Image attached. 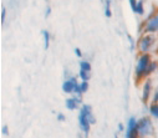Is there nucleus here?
Masks as SVG:
<instances>
[{
    "label": "nucleus",
    "instance_id": "f257e3e1",
    "mask_svg": "<svg viewBox=\"0 0 158 138\" xmlns=\"http://www.w3.org/2000/svg\"><path fill=\"white\" fill-rule=\"evenodd\" d=\"M151 64V56L148 54H142L141 57L138 59V62H137V67H136V78L137 80H141V78H144L147 76V69Z\"/></svg>",
    "mask_w": 158,
    "mask_h": 138
},
{
    "label": "nucleus",
    "instance_id": "f03ea898",
    "mask_svg": "<svg viewBox=\"0 0 158 138\" xmlns=\"http://www.w3.org/2000/svg\"><path fill=\"white\" fill-rule=\"evenodd\" d=\"M137 129H138V136L139 137H148L153 134V123L151 121L149 117H142L138 121L137 124Z\"/></svg>",
    "mask_w": 158,
    "mask_h": 138
},
{
    "label": "nucleus",
    "instance_id": "7ed1b4c3",
    "mask_svg": "<svg viewBox=\"0 0 158 138\" xmlns=\"http://www.w3.org/2000/svg\"><path fill=\"white\" fill-rule=\"evenodd\" d=\"M153 42H154V36L153 35H144V36H142L141 40L138 41V50L142 54H146L152 48Z\"/></svg>",
    "mask_w": 158,
    "mask_h": 138
},
{
    "label": "nucleus",
    "instance_id": "20e7f679",
    "mask_svg": "<svg viewBox=\"0 0 158 138\" xmlns=\"http://www.w3.org/2000/svg\"><path fill=\"white\" fill-rule=\"evenodd\" d=\"M138 121L135 117H131L127 123V129H126V138H137L138 137V129H137Z\"/></svg>",
    "mask_w": 158,
    "mask_h": 138
},
{
    "label": "nucleus",
    "instance_id": "39448f33",
    "mask_svg": "<svg viewBox=\"0 0 158 138\" xmlns=\"http://www.w3.org/2000/svg\"><path fill=\"white\" fill-rule=\"evenodd\" d=\"M144 31L146 32H156V31H158V14L154 15L153 18H151L147 21L146 27H144Z\"/></svg>",
    "mask_w": 158,
    "mask_h": 138
},
{
    "label": "nucleus",
    "instance_id": "423d86ee",
    "mask_svg": "<svg viewBox=\"0 0 158 138\" xmlns=\"http://www.w3.org/2000/svg\"><path fill=\"white\" fill-rule=\"evenodd\" d=\"M76 85H77L76 77H70L69 80H66V81L62 83V91L65 92V94H72L73 88L76 87Z\"/></svg>",
    "mask_w": 158,
    "mask_h": 138
},
{
    "label": "nucleus",
    "instance_id": "0eeeda50",
    "mask_svg": "<svg viewBox=\"0 0 158 138\" xmlns=\"http://www.w3.org/2000/svg\"><path fill=\"white\" fill-rule=\"evenodd\" d=\"M80 115H84V116L90 121L91 124H94V123L96 122V118H95L94 115H92V108H91L90 105H82V106H81V110H80Z\"/></svg>",
    "mask_w": 158,
    "mask_h": 138
},
{
    "label": "nucleus",
    "instance_id": "6e6552de",
    "mask_svg": "<svg viewBox=\"0 0 158 138\" xmlns=\"http://www.w3.org/2000/svg\"><path fill=\"white\" fill-rule=\"evenodd\" d=\"M78 126H80L81 131H82L85 134H89L91 123H90V121H89L84 115H78Z\"/></svg>",
    "mask_w": 158,
    "mask_h": 138
},
{
    "label": "nucleus",
    "instance_id": "1a4fd4ad",
    "mask_svg": "<svg viewBox=\"0 0 158 138\" xmlns=\"http://www.w3.org/2000/svg\"><path fill=\"white\" fill-rule=\"evenodd\" d=\"M151 91H152V82L151 80H146L143 83V94H142V101L146 103L151 96Z\"/></svg>",
    "mask_w": 158,
    "mask_h": 138
},
{
    "label": "nucleus",
    "instance_id": "9d476101",
    "mask_svg": "<svg viewBox=\"0 0 158 138\" xmlns=\"http://www.w3.org/2000/svg\"><path fill=\"white\" fill-rule=\"evenodd\" d=\"M65 105H66V108H67V110H70V111H75V110L78 107V103L75 101V98H73V97L67 98V100L65 101Z\"/></svg>",
    "mask_w": 158,
    "mask_h": 138
},
{
    "label": "nucleus",
    "instance_id": "9b49d317",
    "mask_svg": "<svg viewBox=\"0 0 158 138\" xmlns=\"http://www.w3.org/2000/svg\"><path fill=\"white\" fill-rule=\"evenodd\" d=\"M149 113H151V116H153L154 118L158 119V103L152 102V105L149 106Z\"/></svg>",
    "mask_w": 158,
    "mask_h": 138
},
{
    "label": "nucleus",
    "instance_id": "f8f14e48",
    "mask_svg": "<svg viewBox=\"0 0 158 138\" xmlns=\"http://www.w3.org/2000/svg\"><path fill=\"white\" fill-rule=\"evenodd\" d=\"M43 36H44V46L45 49H49V45H50V34L46 30H43Z\"/></svg>",
    "mask_w": 158,
    "mask_h": 138
},
{
    "label": "nucleus",
    "instance_id": "ddd939ff",
    "mask_svg": "<svg viewBox=\"0 0 158 138\" xmlns=\"http://www.w3.org/2000/svg\"><path fill=\"white\" fill-rule=\"evenodd\" d=\"M80 77L82 81H89L91 77V71H86V70H81L80 69Z\"/></svg>",
    "mask_w": 158,
    "mask_h": 138
},
{
    "label": "nucleus",
    "instance_id": "4468645a",
    "mask_svg": "<svg viewBox=\"0 0 158 138\" xmlns=\"http://www.w3.org/2000/svg\"><path fill=\"white\" fill-rule=\"evenodd\" d=\"M105 15L107 18L112 16V11H111V0H106L105 3Z\"/></svg>",
    "mask_w": 158,
    "mask_h": 138
},
{
    "label": "nucleus",
    "instance_id": "2eb2a0df",
    "mask_svg": "<svg viewBox=\"0 0 158 138\" xmlns=\"http://www.w3.org/2000/svg\"><path fill=\"white\" fill-rule=\"evenodd\" d=\"M80 69L81 70H86V71H91V64L86 60L80 61Z\"/></svg>",
    "mask_w": 158,
    "mask_h": 138
},
{
    "label": "nucleus",
    "instance_id": "dca6fc26",
    "mask_svg": "<svg viewBox=\"0 0 158 138\" xmlns=\"http://www.w3.org/2000/svg\"><path fill=\"white\" fill-rule=\"evenodd\" d=\"M136 13H137V14H139V15H143V14H144V9H143V0H138Z\"/></svg>",
    "mask_w": 158,
    "mask_h": 138
},
{
    "label": "nucleus",
    "instance_id": "f3484780",
    "mask_svg": "<svg viewBox=\"0 0 158 138\" xmlns=\"http://www.w3.org/2000/svg\"><path fill=\"white\" fill-rule=\"evenodd\" d=\"M156 69H157V62H156V61H151V64H149V66H148V69H147V76L151 75Z\"/></svg>",
    "mask_w": 158,
    "mask_h": 138
},
{
    "label": "nucleus",
    "instance_id": "a211bd4d",
    "mask_svg": "<svg viewBox=\"0 0 158 138\" xmlns=\"http://www.w3.org/2000/svg\"><path fill=\"white\" fill-rule=\"evenodd\" d=\"M80 87H81L82 94H85V92L89 90V82H87V81H82V82L80 83Z\"/></svg>",
    "mask_w": 158,
    "mask_h": 138
},
{
    "label": "nucleus",
    "instance_id": "6ab92c4d",
    "mask_svg": "<svg viewBox=\"0 0 158 138\" xmlns=\"http://www.w3.org/2000/svg\"><path fill=\"white\" fill-rule=\"evenodd\" d=\"M130 2V5H131V9L133 13H136V9H137V4H138V0H128Z\"/></svg>",
    "mask_w": 158,
    "mask_h": 138
},
{
    "label": "nucleus",
    "instance_id": "aec40b11",
    "mask_svg": "<svg viewBox=\"0 0 158 138\" xmlns=\"http://www.w3.org/2000/svg\"><path fill=\"white\" fill-rule=\"evenodd\" d=\"M73 98H75V101H76L78 105L82 103V95H73Z\"/></svg>",
    "mask_w": 158,
    "mask_h": 138
},
{
    "label": "nucleus",
    "instance_id": "412c9836",
    "mask_svg": "<svg viewBox=\"0 0 158 138\" xmlns=\"http://www.w3.org/2000/svg\"><path fill=\"white\" fill-rule=\"evenodd\" d=\"M152 102H154V103H158V88H156V91H154V95H153Z\"/></svg>",
    "mask_w": 158,
    "mask_h": 138
},
{
    "label": "nucleus",
    "instance_id": "4be33fe9",
    "mask_svg": "<svg viewBox=\"0 0 158 138\" xmlns=\"http://www.w3.org/2000/svg\"><path fill=\"white\" fill-rule=\"evenodd\" d=\"M5 16H6V10H5V8H3L2 9V24L5 23Z\"/></svg>",
    "mask_w": 158,
    "mask_h": 138
},
{
    "label": "nucleus",
    "instance_id": "5701e85b",
    "mask_svg": "<svg viewBox=\"0 0 158 138\" xmlns=\"http://www.w3.org/2000/svg\"><path fill=\"white\" fill-rule=\"evenodd\" d=\"M65 118H66V117H65L64 113H59V115H57V121H59V122H64Z\"/></svg>",
    "mask_w": 158,
    "mask_h": 138
},
{
    "label": "nucleus",
    "instance_id": "b1692460",
    "mask_svg": "<svg viewBox=\"0 0 158 138\" xmlns=\"http://www.w3.org/2000/svg\"><path fill=\"white\" fill-rule=\"evenodd\" d=\"M2 133L5 134V136L9 134V128H8V126H3V128H2Z\"/></svg>",
    "mask_w": 158,
    "mask_h": 138
},
{
    "label": "nucleus",
    "instance_id": "393cba45",
    "mask_svg": "<svg viewBox=\"0 0 158 138\" xmlns=\"http://www.w3.org/2000/svg\"><path fill=\"white\" fill-rule=\"evenodd\" d=\"M75 52H76V55H77L78 57H81V56H82V52H81V50L78 49V48H76V49H75Z\"/></svg>",
    "mask_w": 158,
    "mask_h": 138
},
{
    "label": "nucleus",
    "instance_id": "a878e982",
    "mask_svg": "<svg viewBox=\"0 0 158 138\" xmlns=\"http://www.w3.org/2000/svg\"><path fill=\"white\" fill-rule=\"evenodd\" d=\"M50 14H51V8H50V6H48V9H46V14H45V18L50 16Z\"/></svg>",
    "mask_w": 158,
    "mask_h": 138
},
{
    "label": "nucleus",
    "instance_id": "bb28decb",
    "mask_svg": "<svg viewBox=\"0 0 158 138\" xmlns=\"http://www.w3.org/2000/svg\"><path fill=\"white\" fill-rule=\"evenodd\" d=\"M125 129V127H123V124L122 123H120V124H118V131H120V132H122Z\"/></svg>",
    "mask_w": 158,
    "mask_h": 138
},
{
    "label": "nucleus",
    "instance_id": "cd10ccee",
    "mask_svg": "<svg viewBox=\"0 0 158 138\" xmlns=\"http://www.w3.org/2000/svg\"><path fill=\"white\" fill-rule=\"evenodd\" d=\"M114 138H117V136H116V137H114Z\"/></svg>",
    "mask_w": 158,
    "mask_h": 138
},
{
    "label": "nucleus",
    "instance_id": "c85d7f7f",
    "mask_svg": "<svg viewBox=\"0 0 158 138\" xmlns=\"http://www.w3.org/2000/svg\"><path fill=\"white\" fill-rule=\"evenodd\" d=\"M157 52H158V50H157Z\"/></svg>",
    "mask_w": 158,
    "mask_h": 138
}]
</instances>
